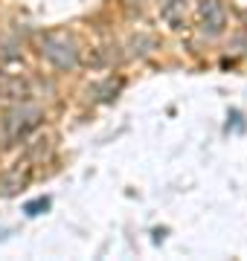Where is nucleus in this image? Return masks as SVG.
Wrapping results in <instances>:
<instances>
[{
	"label": "nucleus",
	"mask_w": 247,
	"mask_h": 261,
	"mask_svg": "<svg viewBox=\"0 0 247 261\" xmlns=\"http://www.w3.org/2000/svg\"><path fill=\"white\" fill-rule=\"evenodd\" d=\"M41 119V111L38 108H29V105H23V108H18V111L9 113V119H6V125H9V134L12 137H23L29 128H35Z\"/></svg>",
	"instance_id": "obj_2"
},
{
	"label": "nucleus",
	"mask_w": 247,
	"mask_h": 261,
	"mask_svg": "<svg viewBox=\"0 0 247 261\" xmlns=\"http://www.w3.org/2000/svg\"><path fill=\"white\" fill-rule=\"evenodd\" d=\"M201 23L207 29L209 35H218L221 27H224V9H221L218 0H204L201 6Z\"/></svg>",
	"instance_id": "obj_3"
},
{
	"label": "nucleus",
	"mask_w": 247,
	"mask_h": 261,
	"mask_svg": "<svg viewBox=\"0 0 247 261\" xmlns=\"http://www.w3.org/2000/svg\"><path fill=\"white\" fill-rule=\"evenodd\" d=\"M41 53L47 58L50 64H56L58 70H70V67H76L79 56H76V47H73V41L67 35H47L41 41Z\"/></svg>",
	"instance_id": "obj_1"
},
{
	"label": "nucleus",
	"mask_w": 247,
	"mask_h": 261,
	"mask_svg": "<svg viewBox=\"0 0 247 261\" xmlns=\"http://www.w3.org/2000/svg\"><path fill=\"white\" fill-rule=\"evenodd\" d=\"M44 209H50V197H38V200L27 203V215H41Z\"/></svg>",
	"instance_id": "obj_4"
}]
</instances>
